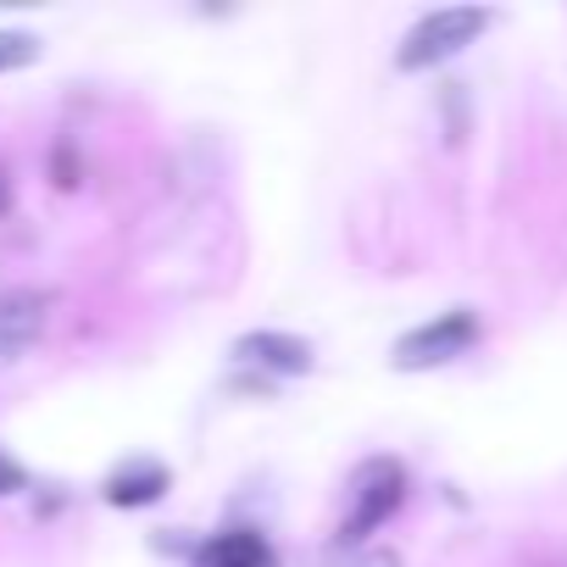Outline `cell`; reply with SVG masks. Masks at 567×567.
<instances>
[{
	"label": "cell",
	"instance_id": "6",
	"mask_svg": "<svg viewBox=\"0 0 567 567\" xmlns=\"http://www.w3.org/2000/svg\"><path fill=\"white\" fill-rule=\"evenodd\" d=\"M195 567H278V550L261 528H223L195 550Z\"/></svg>",
	"mask_w": 567,
	"mask_h": 567
},
{
	"label": "cell",
	"instance_id": "2",
	"mask_svg": "<svg viewBox=\"0 0 567 567\" xmlns=\"http://www.w3.org/2000/svg\"><path fill=\"white\" fill-rule=\"evenodd\" d=\"M401 501H406V467L401 462H390V456H379V462H368L362 473H357V489H351V512L340 517V528H334V545L340 550H351V545H368L395 512H401Z\"/></svg>",
	"mask_w": 567,
	"mask_h": 567
},
{
	"label": "cell",
	"instance_id": "1",
	"mask_svg": "<svg viewBox=\"0 0 567 567\" xmlns=\"http://www.w3.org/2000/svg\"><path fill=\"white\" fill-rule=\"evenodd\" d=\"M489 23H495L489 7H440V12H429L406 29V40L395 45V68L401 73H429V68L451 62L456 51H467Z\"/></svg>",
	"mask_w": 567,
	"mask_h": 567
},
{
	"label": "cell",
	"instance_id": "11",
	"mask_svg": "<svg viewBox=\"0 0 567 567\" xmlns=\"http://www.w3.org/2000/svg\"><path fill=\"white\" fill-rule=\"evenodd\" d=\"M12 212V184H7V173H0V217Z\"/></svg>",
	"mask_w": 567,
	"mask_h": 567
},
{
	"label": "cell",
	"instance_id": "3",
	"mask_svg": "<svg viewBox=\"0 0 567 567\" xmlns=\"http://www.w3.org/2000/svg\"><path fill=\"white\" fill-rule=\"evenodd\" d=\"M478 346V312L473 307H451L429 323H417L412 334L395 340V368L401 373H423V368H445L456 357H467Z\"/></svg>",
	"mask_w": 567,
	"mask_h": 567
},
{
	"label": "cell",
	"instance_id": "5",
	"mask_svg": "<svg viewBox=\"0 0 567 567\" xmlns=\"http://www.w3.org/2000/svg\"><path fill=\"white\" fill-rule=\"evenodd\" d=\"M234 362L261 368V373H278V379H301V373H312L318 351H312V340H301V334H284V329H250V334H239V340H234Z\"/></svg>",
	"mask_w": 567,
	"mask_h": 567
},
{
	"label": "cell",
	"instance_id": "7",
	"mask_svg": "<svg viewBox=\"0 0 567 567\" xmlns=\"http://www.w3.org/2000/svg\"><path fill=\"white\" fill-rule=\"evenodd\" d=\"M167 489H173V473L162 462H151V456H140V462H128V467H117L106 478V501L112 506H156Z\"/></svg>",
	"mask_w": 567,
	"mask_h": 567
},
{
	"label": "cell",
	"instance_id": "8",
	"mask_svg": "<svg viewBox=\"0 0 567 567\" xmlns=\"http://www.w3.org/2000/svg\"><path fill=\"white\" fill-rule=\"evenodd\" d=\"M29 62H40V40L23 29H0V73H18Z\"/></svg>",
	"mask_w": 567,
	"mask_h": 567
},
{
	"label": "cell",
	"instance_id": "10",
	"mask_svg": "<svg viewBox=\"0 0 567 567\" xmlns=\"http://www.w3.org/2000/svg\"><path fill=\"white\" fill-rule=\"evenodd\" d=\"M351 567H406V561H401L395 550H384V545H373V550H362V556H357Z\"/></svg>",
	"mask_w": 567,
	"mask_h": 567
},
{
	"label": "cell",
	"instance_id": "4",
	"mask_svg": "<svg viewBox=\"0 0 567 567\" xmlns=\"http://www.w3.org/2000/svg\"><path fill=\"white\" fill-rule=\"evenodd\" d=\"M56 318V290L51 284H12L0 290V368H12L40 346V334Z\"/></svg>",
	"mask_w": 567,
	"mask_h": 567
},
{
	"label": "cell",
	"instance_id": "9",
	"mask_svg": "<svg viewBox=\"0 0 567 567\" xmlns=\"http://www.w3.org/2000/svg\"><path fill=\"white\" fill-rule=\"evenodd\" d=\"M23 489H29V467H23L18 456L0 451V501H7V495H23Z\"/></svg>",
	"mask_w": 567,
	"mask_h": 567
}]
</instances>
